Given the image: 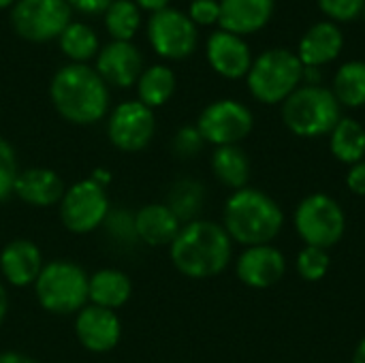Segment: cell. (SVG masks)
I'll return each mask as SVG.
<instances>
[{"mask_svg": "<svg viewBox=\"0 0 365 363\" xmlns=\"http://www.w3.org/2000/svg\"><path fill=\"white\" fill-rule=\"evenodd\" d=\"M233 242L222 225L212 220H192L182 225L171 244L175 270L188 278L205 280L222 274L231 263Z\"/></svg>", "mask_w": 365, "mask_h": 363, "instance_id": "cell-1", "label": "cell"}, {"mask_svg": "<svg viewBox=\"0 0 365 363\" xmlns=\"http://www.w3.org/2000/svg\"><path fill=\"white\" fill-rule=\"evenodd\" d=\"M56 111L73 124H94L109 107V90L101 75L88 64H66L58 68L49 83Z\"/></svg>", "mask_w": 365, "mask_h": 363, "instance_id": "cell-2", "label": "cell"}, {"mask_svg": "<svg viewBox=\"0 0 365 363\" xmlns=\"http://www.w3.org/2000/svg\"><path fill=\"white\" fill-rule=\"evenodd\" d=\"M222 227L231 242H237L246 248L272 244L284 227V214L269 195L246 186L233 190V195L227 199Z\"/></svg>", "mask_w": 365, "mask_h": 363, "instance_id": "cell-3", "label": "cell"}, {"mask_svg": "<svg viewBox=\"0 0 365 363\" xmlns=\"http://www.w3.org/2000/svg\"><path fill=\"white\" fill-rule=\"evenodd\" d=\"M340 103L323 86H299L282 103V122L297 137H323L340 122Z\"/></svg>", "mask_w": 365, "mask_h": 363, "instance_id": "cell-4", "label": "cell"}, {"mask_svg": "<svg viewBox=\"0 0 365 363\" xmlns=\"http://www.w3.org/2000/svg\"><path fill=\"white\" fill-rule=\"evenodd\" d=\"M304 79V64L295 51L289 49H267L252 60L246 75L250 94L265 105L284 103Z\"/></svg>", "mask_w": 365, "mask_h": 363, "instance_id": "cell-5", "label": "cell"}, {"mask_svg": "<svg viewBox=\"0 0 365 363\" xmlns=\"http://www.w3.org/2000/svg\"><path fill=\"white\" fill-rule=\"evenodd\" d=\"M34 293L47 312L73 315L88 302V276L71 261H51L43 265L34 282Z\"/></svg>", "mask_w": 365, "mask_h": 363, "instance_id": "cell-6", "label": "cell"}, {"mask_svg": "<svg viewBox=\"0 0 365 363\" xmlns=\"http://www.w3.org/2000/svg\"><path fill=\"white\" fill-rule=\"evenodd\" d=\"M293 225L306 246L329 250L344 237L346 216L334 197L314 193L299 201L293 214Z\"/></svg>", "mask_w": 365, "mask_h": 363, "instance_id": "cell-7", "label": "cell"}, {"mask_svg": "<svg viewBox=\"0 0 365 363\" xmlns=\"http://www.w3.org/2000/svg\"><path fill=\"white\" fill-rule=\"evenodd\" d=\"M71 15L66 0H17L11 6V26L26 41L47 43L62 34Z\"/></svg>", "mask_w": 365, "mask_h": 363, "instance_id": "cell-8", "label": "cell"}, {"mask_svg": "<svg viewBox=\"0 0 365 363\" xmlns=\"http://www.w3.org/2000/svg\"><path fill=\"white\" fill-rule=\"evenodd\" d=\"M148 41L160 58L184 60L197 49L199 30L184 11L167 6L150 15Z\"/></svg>", "mask_w": 365, "mask_h": 363, "instance_id": "cell-9", "label": "cell"}, {"mask_svg": "<svg viewBox=\"0 0 365 363\" xmlns=\"http://www.w3.org/2000/svg\"><path fill=\"white\" fill-rule=\"evenodd\" d=\"M252 126V111L244 103L233 98H220L210 103L197 120V128L205 143H212L216 148L240 145V141L250 135Z\"/></svg>", "mask_w": 365, "mask_h": 363, "instance_id": "cell-10", "label": "cell"}, {"mask_svg": "<svg viewBox=\"0 0 365 363\" xmlns=\"http://www.w3.org/2000/svg\"><path fill=\"white\" fill-rule=\"evenodd\" d=\"M109 214V199L105 186L92 178L73 184L60 199L62 225L73 233H90L98 229Z\"/></svg>", "mask_w": 365, "mask_h": 363, "instance_id": "cell-11", "label": "cell"}, {"mask_svg": "<svg viewBox=\"0 0 365 363\" xmlns=\"http://www.w3.org/2000/svg\"><path fill=\"white\" fill-rule=\"evenodd\" d=\"M156 131L154 111L139 101L120 103L107 122L109 141L122 152H139L143 150Z\"/></svg>", "mask_w": 365, "mask_h": 363, "instance_id": "cell-12", "label": "cell"}, {"mask_svg": "<svg viewBox=\"0 0 365 363\" xmlns=\"http://www.w3.org/2000/svg\"><path fill=\"white\" fill-rule=\"evenodd\" d=\"M94 71L105 83L115 88H130L143 73V58L130 41H111L98 49Z\"/></svg>", "mask_w": 365, "mask_h": 363, "instance_id": "cell-13", "label": "cell"}, {"mask_svg": "<svg viewBox=\"0 0 365 363\" xmlns=\"http://www.w3.org/2000/svg\"><path fill=\"white\" fill-rule=\"evenodd\" d=\"M284 272L287 259L272 244L248 246L235 263L237 278L252 289H267L278 285L284 278Z\"/></svg>", "mask_w": 365, "mask_h": 363, "instance_id": "cell-14", "label": "cell"}, {"mask_svg": "<svg viewBox=\"0 0 365 363\" xmlns=\"http://www.w3.org/2000/svg\"><path fill=\"white\" fill-rule=\"evenodd\" d=\"M205 56L210 66L225 79L246 77L255 60L244 36L231 34L227 30H216L210 34L205 45Z\"/></svg>", "mask_w": 365, "mask_h": 363, "instance_id": "cell-15", "label": "cell"}, {"mask_svg": "<svg viewBox=\"0 0 365 363\" xmlns=\"http://www.w3.org/2000/svg\"><path fill=\"white\" fill-rule=\"evenodd\" d=\"M75 334L83 349L92 353H107L120 342L122 323L115 310H107L101 306H83L75 319Z\"/></svg>", "mask_w": 365, "mask_h": 363, "instance_id": "cell-16", "label": "cell"}, {"mask_svg": "<svg viewBox=\"0 0 365 363\" xmlns=\"http://www.w3.org/2000/svg\"><path fill=\"white\" fill-rule=\"evenodd\" d=\"M220 2V30L237 36L263 30L276 9V0H218Z\"/></svg>", "mask_w": 365, "mask_h": 363, "instance_id": "cell-17", "label": "cell"}, {"mask_svg": "<svg viewBox=\"0 0 365 363\" xmlns=\"http://www.w3.org/2000/svg\"><path fill=\"white\" fill-rule=\"evenodd\" d=\"M344 47V34L338 28V24L325 19V21H317L312 24L299 45H297V58L304 66H325L329 62H334Z\"/></svg>", "mask_w": 365, "mask_h": 363, "instance_id": "cell-18", "label": "cell"}, {"mask_svg": "<svg viewBox=\"0 0 365 363\" xmlns=\"http://www.w3.org/2000/svg\"><path fill=\"white\" fill-rule=\"evenodd\" d=\"M43 270L41 250L30 240H13L0 252V272L13 287L34 285Z\"/></svg>", "mask_w": 365, "mask_h": 363, "instance_id": "cell-19", "label": "cell"}, {"mask_svg": "<svg viewBox=\"0 0 365 363\" xmlns=\"http://www.w3.org/2000/svg\"><path fill=\"white\" fill-rule=\"evenodd\" d=\"M64 182L60 180V175L51 169H43V167H34V169H26L19 171L13 193L24 201L30 203L34 208H47L53 205L62 199L64 195Z\"/></svg>", "mask_w": 365, "mask_h": 363, "instance_id": "cell-20", "label": "cell"}, {"mask_svg": "<svg viewBox=\"0 0 365 363\" xmlns=\"http://www.w3.org/2000/svg\"><path fill=\"white\" fill-rule=\"evenodd\" d=\"M135 227L139 242L148 246H171L182 229V223L167 208V203H150L135 214Z\"/></svg>", "mask_w": 365, "mask_h": 363, "instance_id": "cell-21", "label": "cell"}, {"mask_svg": "<svg viewBox=\"0 0 365 363\" xmlns=\"http://www.w3.org/2000/svg\"><path fill=\"white\" fill-rule=\"evenodd\" d=\"M133 285L128 276L120 270H101L88 278V300L92 306L115 310L128 302Z\"/></svg>", "mask_w": 365, "mask_h": 363, "instance_id": "cell-22", "label": "cell"}, {"mask_svg": "<svg viewBox=\"0 0 365 363\" xmlns=\"http://www.w3.org/2000/svg\"><path fill=\"white\" fill-rule=\"evenodd\" d=\"M329 150L340 163L349 167L365 160L364 124L355 118H340V122L329 133Z\"/></svg>", "mask_w": 365, "mask_h": 363, "instance_id": "cell-23", "label": "cell"}, {"mask_svg": "<svg viewBox=\"0 0 365 363\" xmlns=\"http://www.w3.org/2000/svg\"><path fill=\"white\" fill-rule=\"evenodd\" d=\"M212 171L225 186H229L233 190L246 188L248 178H250L248 154L240 145L216 148V152L212 156Z\"/></svg>", "mask_w": 365, "mask_h": 363, "instance_id": "cell-24", "label": "cell"}, {"mask_svg": "<svg viewBox=\"0 0 365 363\" xmlns=\"http://www.w3.org/2000/svg\"><path fill=\"white\" fill-rule=\"evenodd\" d=\"M175 92V73L167 64H154L137 79L139 103L150 109L163 107Z\"/></svg>", "mask_w": 365, "mask_h": 363, "instance_id": "cell-25", "label": "cell"}, {"mask_svg": "<svg viewBox=\"0 0 365 363\" xmlns=\"http://www.w3.org/2000/svg\"><path fill=\"white\" fill-rule=\"evenodd\" d=\"M336 101L340 107H364L365 105V62L364 60H351L344 62L334 77V88H331Z\"/></svg>", "mask_w": 365, "mask_h": 363, "instance_id": "cell-26", "label": "cell"}, {"mask_svg": "<svg viewBox=\"0 0 365 363\" xmlns=\"http://www.w3.org/2000/svg\"><path fill=\"white\" fill-rule=\"evenodd\" d=\"M58 43H60L62 53L75 64H86L90 58L98 53V47H101L96 32L81 21H71L58 36Z\"/></svg>", "mask_w": 365, "mask_h": 363, "instance_id": "cell-27", "label": "cell"}, {"mask_svg": "<svg viewBox=\"0 0 365 363\" xmlns=\"http://www.w3.org/2000/svg\"><path fill=\"white\" fill-rule=\"evenodd\" d=\"M203 201H205V190L197 180H180L173 184L169 193L167 208L178 216L182 225H188L197 220L203 208Z\"/></svg>", "mask_w": 365, "mask_h": 363, "instance_id": "cell-28", "label": "cell"}, {"mask_svg": "<svg viewBox=\"0 0 365 363\" xmlns=\"http://www.w3.org/2000/svg\"><path fill=\"white\" fill-rule=\"evenodd\" d=\"M105 26L113 41H130L141 26V9L133 0H113L105 11Z\"/></svg>", "mask_w": 365, "mask_h": 363, "instance_id": "cell-29", "label": "cell"}, {"mask_svg": "<svg viewBox=\"0 0 365 363\" xmlns=\"http://www.w3.org/2000/svg\"><path fill=\"white\" fill-rule=\"evenodd\" d=\"M297 272L304 280L308 282H319L327 276L329 267H331V259H329V250L325 248H317V246H304L297 255Z\"/></svg>", "mask_w": 365, "mask_h": 363, "instance_id": "cell-30", "label": "cell"}, {"mask_svg": "<svg viewBox=\"0 0 365 363\" xmlns=\"http://www.w3.org/2000/svg\"><path fill=\"white\" fill-rule=\"evenodd\" d=\"M105 229L109 233V237L122 246H135L139 242L137 235V227H135V216L128 210H109L107 218H105Z\"/></svg>", "mask_w": 365, "mask_h": 363, "instance_id": "cell-31", "label": "cell"}, {"mask_svg": "<svg viewBox=\"0 0 365 363\" xmlns=\"http://www.w3.org/2000/svg\"><path fill=\"white\" fill-rule=\"evenodd\" d=\"M319 9L323 11V15L334 21H353L359 15H364L365 0H317Z\"/></svg>", "mask_w": 365, "mask_h": 363, "instance_id": "cell-32", "label": "cell"}, {"mask_svg": "<svg viewBox=\"0 0 365 363\" xmlns=\"http://www.w3.org/2000/svg\"><path fill=\"white\" fill-rule=\"evenodd\" d=\"M17 175H19V169H17L15 150L9 141L0 139V201H4L9 195H13Z\"/></svg>", "mask_w": 365, "mask_h": 363, "instance_id": "cell-33", "label": "cell"}, {"mask_svg": "<svg viewBox=\"0 0 365 363\" xmlns=\"http://www.w3.org/2000/svg\"><path fill=\"white\" fill-rule=\"evenodd\" d=\"M205 139L201 137L197 126H182L173 137V152L180 158H192L203 150Z\"/></svg>", "mask_w": 365, "mask_h": 363, "instance_id": "cell-34", "label": "cell"}, {"mask_svg": "<svg viewBox=\"0 0 365 363\" xmlns=\"http://www.w3.org/2000/svg\"><path fill=\"white\" fill-rule=\"evenodd\" d=\"M186 15L190 17L195 26H214L220 19V2L218 0H192Z\"/></svg>", "mask_w": 365, "mask_h": 363, "instance_id": "cell-35", "label": "cell"}, {"mask_svg": "<svg viewBox=\"0 0 365 363\" xmlns=\"http://www.w3.org/2000/svg\"><path fill=\"white\" fill-rule=\"evenodd\" d=\"M346 186L353 195H359L365 197V160L361 163H355L349 167V173H346Z\"/></svg>", "mask_w": 365, "mask_h": 363, "instance_id": "cell-36", "label": "cell"}, {"mask_svg": "<svg viewBox=\"0 0 365 363\" xmlns=\"http://www.w3.org/2000/svg\"><path fill=\"white\" fill-rule=\"evenodd\" d=\"M73 11H79L83 15H105L109 4L113 0H66Z\"/></svg>", "mask_w": 365, "mask_h": 363, "instance_id": "cell-37", "label": "cell"}, {"mask_svg": "<svg viewBox=\"0 0 365 363\" xmlns=\"http://www.w3.org/2000/svg\"><path fill=\"white\" fill-rule=\"evenodd\" d=\"M133 2H135L139 9H143V11L156 13V11H160V9H167L171 0H133Z\"/></svg>", "mask_w": 365, "mask_h": 363, "instance_id": "cell-38", "label": "cell"}, {"mask_svg": "<svg viewBox=\"0 0 365 363\" xmlns=\"http://www.w3.org/2000/svg\"><path fill=\"white\" fill-rule=\"evenodd\" d=\"M321 77H323L321 68H317V66H304V79L302 81H306V86H321Z\"/></svg>", "mask_w": 365, "mask_h": 363, "instance_id": "cell-39", "label": "cell"}, {"mask_svg": "<svg viewBox=\"0 0 365 363\" xmlns=\"http://www.w3.org/2000/svg\"><path fill=\"white\" fill-rule=\"evenodd\" d=\"M0 363H36L34 359L21 355V353H13V351H6V353H0Z\"/></svg>", "mask_w": 365, "mask_h": 363, "instance_id": "cell-40", "label": "cell"}, {"mask_svg": "<svg viewBox=\"0 0 365 363\" xmlns=\"http://www.w3.org/2000/svg\"><path fill=\"white\" fill-rule=\"evenodd\" d=\"M92 180H94V182H98L101 186H107V184H109V180H111V175H109L105 169H96V171H94V175H92Z\"/></svg>", "mask_w": 365, "mask_h": 363, "instance_id": "cell-41", "label": "cell"}, {"mask_svg": "<svg viewBox=\"0 0 365 363\" xmlns=\"http://www.w3.org/2000/svg\"><path fill=\"white\" fill-rule=\"evenodd\" d=\"M6 308H9V300H6V293H4V289L0 285V325H2V321L6 317Z\"/></svg>", "mask_w": 365, "mask_h": 363, "instance_id": "cell-42", "label": "cell"}, {"mask_svg": "<svg viewBox=\"0 0 365 363\" xmlns=\"http://www.w3.org/2000/svg\"><path fill=\"white\" fill-rule=\"evenodd\" d=\"M353 363H365V338L357 344L355 355H353Z\"/></svg>", "mask_w": 365, "mask_h": 363, "instance_id": "cell-43", "label": "cell"}, {"mask_svg": "<svg viewBox=\"0 0 365 363\" xmlns=\"http://www.w3.org/2000/svg\"><path fill=\"white\" fill-rule=\"evenodd\" d=\"M17 0H0V9H9V6H13Z\"/></svg>", "mask_w": 365, "mask_h": 363, "instance_id": "cell-44", "label": "cell"}, {"mask_svg": "<svg viewBox=\"0 0 365 363\" xmlns=\"http://www.w3.org/2000/svg\"><path fill=\"white\" fill-rule=\"evenodd\" d=\"M364 19H365V9H364Z\"/></svg>", "mask_w": 365, "mask_h": 363, "instance_id": "cell-45", "label": "cell"}]
</instances>
